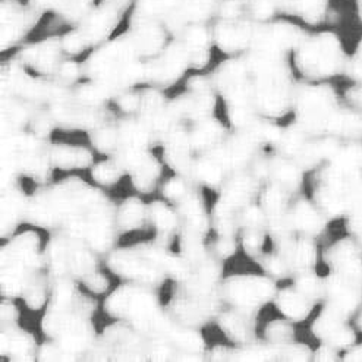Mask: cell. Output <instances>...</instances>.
<instances>
[{
	"instance_id": "6da1fadb",
	"label": "cell",
	"mask_w": 362,
	"mask_h": 362,
	"mask_svg": "<svg viewBox=\"0 0 362 362\" xmlns=\"http://www.w3.org/2000/svg\"><path fill=\"white\" fill-rule=\"evenodd\" d=\"M313 300H314V298H311L310 295H307L299 288L296 291L286 289L279 295L277 305H279L280 311L284 313L286 317L300 321V320H304L313 310Z\"/></svg>"
},
{
	"instance_id": "7a4b0ae2",
	"label": "cell",
	"mask_w": 362,
	"mask_h": 362,
	"mask_svg": "<svg viewBox=\"0 0 362 362\" xmlns=\"http://www.w3.org/2000/svg\"><path fill=\"white\" fill-rule=\"evenodd\" d=\"M293 223L303 230L307 232H318L323 228V216L318 214L314 209H311L308 204H298L295 210V218Z\"/></svg>"
},
{
	"instance_id": "3957f363",
	"label": "cell",
	"mask_w": 362,
	"mask_h": 362,
	"mask_svg": "<svg viewBox=\"0 0 362 362\" xmlns=\"http://www.w3.org/2000/svg\"><path fill=\"white\" fill-rule=\"evenodd\" d=\"M358 325H359V329L362 330V314H361V317H359V320H358Z\"/></svg>"
}]
</instances>
